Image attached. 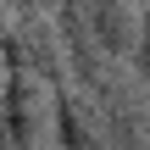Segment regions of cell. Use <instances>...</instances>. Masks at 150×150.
<instances>
[{"label":"cell","mask_w":150,"mask_h":150,"mask_svg":"<svg viewBox=\"0 0 150 150\" xmlns=\"http://www.w3.org/2000/svg\"><path fill=\"white\" fill-rule=\"evenodd\" d=\"M6 67V61H0ZM0 122L17 150H50V122H56V83L6 67L0 72Z\"/></svg>","instance_id":"1"},{"label":"cell","mask_w":150,"mask_h":150,"mask_svg":"<svg viewBox=\"0 0 150 150\" xmlns=\"http://www.w3.org/2000/svg\"><path fill=\"white\" fill-rule=\"evenodd\" d=\"M0 61H6V67H22V72H33V78L56 83V89L72 78V72H67V50H61V33H56L50 11H22V17H11L6 45H0Z\"/></svg>","instance_id":"2"},{"label":"cell","mask_w":150,"mask_h":150,"mask_svg":"<svg viewBox=\"0 0 150 150\" xmlns=\"http://www.w3.org/2000/svg\"><path fill=\"white\" fill-rule=\"evenodd\" d=\"M100 111H106V139L111 150H150V89L134 78H122V67H111V78L95 89Z\"/></svg>","instance_id":"3"},{"label":"cell","mask_w":150,"mask_h":150,"mask_svg":"<svg viewBox=\"0 0 150 150\" xmlns=\"http://www.w3.org/2000/svg\"><path fill=\"white\" fill-rule=\"evenodd\" d=\"M50 145L56 150H111L106 139V111L100 95L78 78H67L56 89V122H50Z\"/></svg>","instance_id":"4"},{"label":"cell","mask_w":150,"mask_h":150,"mask_svg":"<svg viewBox=\"0 0 150 150\" xmlns=\"http://www.w3.org/2000/svg\"><path fill=\"white\" fill-rule=\"evenodd\" d=\"M89 28L95 45L106 50V61H128L145 28V6L139 0H89Z\"/></svg>","instance_id":"5"},{"label":"cell","mask_w":150,"mask_h":150,"mask_svg":"<svg viewBox=\"0 0 150 150\" xmlns=\"http://www.w3.org/2000/svg\"><path fill=\"white\" fill-rule=\"evenodd\" d=\"M128 61H134L139 83L150 89V11H145V28H139V45H134V56H128Z\"/></svg>","instance_id":"6"},{"label":"cell","mask_w":150,"mask_h":150,"mask_svg":"<svg viewBox=\"0 0 150 150\" xmlns=\"http://www.w3.org/2000/svg\"><path fill=\"white\" fill-rule=\"evenodd\" d=\"M6 6H11V11H17V17H22V11H50V6H56V0H6Z\"/></svg>","instance_id":"7"},{"label":"cell","mask_w":150,"mask_h":150,"mask_svg":"<svg viewBox=\"0 0 150 150\" xmlns=\"http://www.w3.org/2000/svg\"><path fill=\"white\" fill-rule=\"evenodd\" d=\"M6 28H11V6L0 0V45H6Z\"/></svg>","instance_id":"8"}]
</instances>
